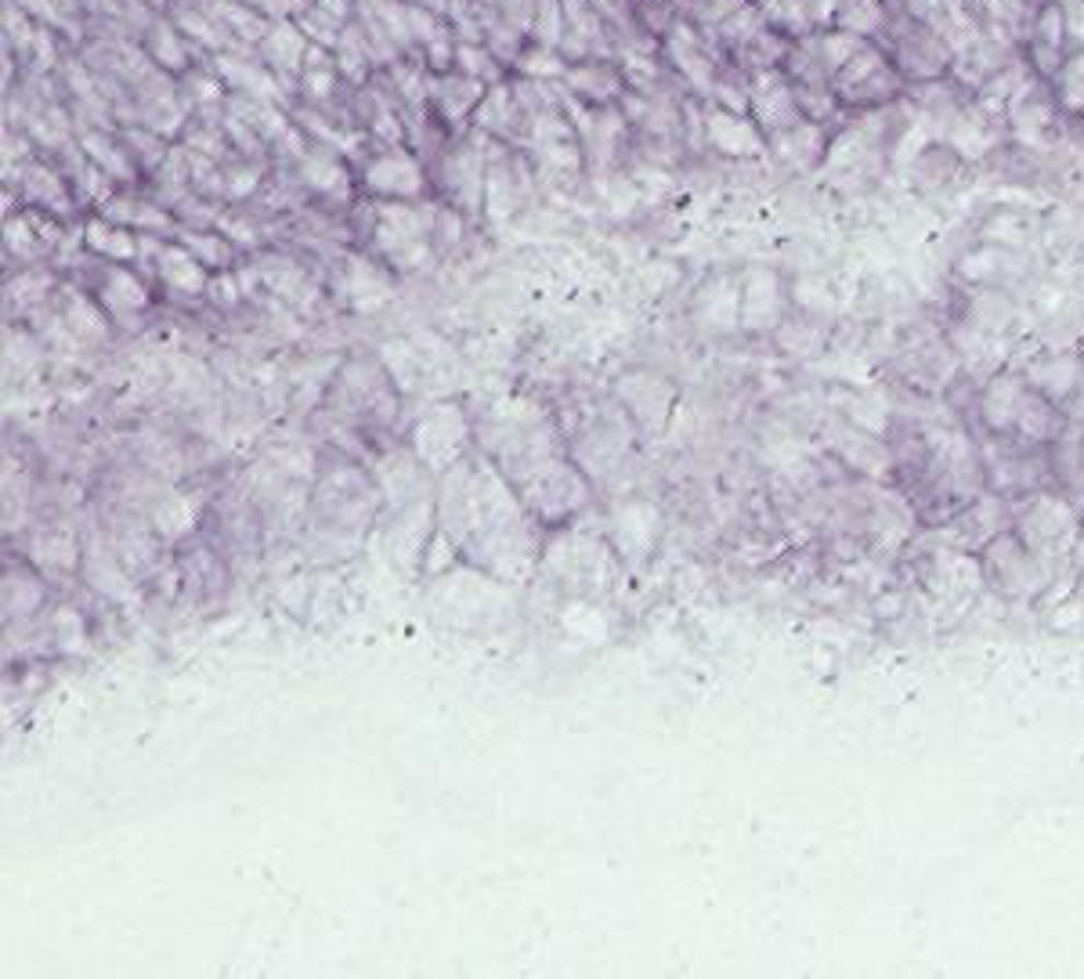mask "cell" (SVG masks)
Here are the masks:
<instances>
[{"label":"cell","mask_w":1084,"mask_h":979,"mask_svg":"<svg viewBox=\"0 0 1084 979\" xmlns=\"http://www.w3.org/2000/svg\"><path fill=\"white\" fill-rule=\"evenodd\" d=\"M980 463H983V485L987 492L1002 495V499L1016 503L1027 495L1052 488V463H1048V449L1027 445L1012 434H980Z\"/></svg>","instance_id":"cell-1"},{"label":"cell","mask_w":1084,"mask_h":979,"mask_svg":"<svg viewBox=\"0 0 1084 979\" xmlns=\"http://www.w3.org/2000/svg\"><path fill=\"white\" fill-rule=\"evenodd\" d=\"M1081 517H1084L1081 506L1070 503L1059 488H1041L1027 495V499L1012 503V528H1016V535L1052 564L1056 557H1063L1070 542L1081 539Z\"/></svg>","instance_id":"cell-2"},{"label":"cell","mask_w":1084,"mask_h":979,"mask_svg":"<svg viewBox=\"0 0 1084 979\" xmlns=\"http://www.w3.org/2000/svg\"><path fill=\"white\" fill-rule=\"evenodd\" d=\"M831 91H835L842 108L864 113V108H883L900 102L908 94V80H903V72L893 66V58L886 55L883 44L864 41L853 51L850 62L831 77Z\"/></svg>","instance_id":"cell-3"},{"label":"cell","mask_w":1084,"mask_h":979,"mask_svg":"<svg viewBox=\"0 0 1084 979\" xmlns=\"http://www.w3.org/2000/svg\"><path fill=\"white\" fill-rule=\"evenodd\" d=\"M983 578L991 583L1002 597L1012 600H1034L1045 594L1052 583V561H1045L1041 553H1034L1027 542L1016 535V528H1005L976 553Z\"/></svg>","instance_id":"cell-4"},{"label":"cell","mask_w":1084,"mask_h":979,"mask_svg":"<svg viewBox=\"0 0 1084 979\" xmlns=\"http://www.w3.org/2000/svg\"><path fill=\"white\" fill-rule=\"evenodd\" d=\"M878 44L886 47V55L893 58V66L903 72L908 83H925L936 77H947L955 66V51L933 26L911 19L908 11L897 8V15H889L886 30L878 33Z\"/></svg>","instance_id":"cell-5"},{"label":"cell","mask_w":1084,"mask_h":979,"mask_svg":"<svg viewBox=\"0 0 1084 979\" xmlns=\"http://www.w3.org/2000/svg\"><path fill=\"white\" fill-rule=\"evenodd\" d=\"M749 113L759 127H763L766 141L774 135H785L795 124H803L806 113L795 94V83L785 69H759L752 72V105Z\"/></svg>","instance_id":"cell-6"},{"label":"cell","mask_w":1084,"mask_h":979,"mask_svg":"<svg viewBox=\"0 0 1084 979\" xmlns=\"http://www.w3.org/2000/svg\"><path fill=\"white\" fill-rule=\"evenodd\" d=\"M1023 394H1027V377L1023 372H994L987 377L983 387L976 391V423H980V434H1012L1023 405Z\"/></svg>","instance_id":"cell-7"},{"label":"cell","mask_w":1084,"mask_h":979,"mask_svg":"<svg viewBox=\"0 0 1084 979\" xmlns=\"http://www.w3.org/2000/svg\"><path fill=\"white\" fill-rule=\"evenodd\" d=\"M705 141L716 152L734 156V160H756L770 149L763 127L756 124L752 113H730V108H713L705 113Z\"/></svg>","instance_id":"cell-8"},{"label":"cell","mask_w":1084,"mask_h":979,"mask_svg":"<svg viewBox=\"0 0 1084 979\" xmlns=\"http://www.w3.org/2000/svg\"><path fill=\"white\" fill-rule=\"evenodd\" d=\"M666 55L672 58V66L683 72V80L691 83L697 94L713 99L716 88V62L708 55V47L702 44V30H694L691 22H677L666 36Z\"/></svg>","instance_id":"cell-9"},{"label":"cell","mask_w":1084,"mask_h":979,"mask_svg":"<svg viewBox=\"0 0 1084 979\" xmlns=\"http://www.w3.org/2000/svg\"><path fill=\"white\" fill-rule=\"evenodd\" d=\"M1023 377H1027V383L1038 394H1045L1048 402L1066 408L1084 383V355L1081 350H1056V355H1045L1034 361V366H1027Z\"/></svg>","instance_id":"cell-10"},{"label":"cell","mask_w":1084,"mask_h":979,"mask_svg":"<svg viewBox=\"0 0 1084 979\" xmlns=\"http://www.w3.org/2000/svg\"><path fill=\"white\" fill-rule=\"evenodd\" d=\"M1066 427H1070L1066 408L1048 402L1045 394H1038L1027 383V394H1023V405H1019L1016 427H1012V438H1019L1027 445H1038V449H1052V445L1063 438Z\"/></svg>","instance_id":"cell-11"},{"label":"cell","mask_w":1084,"mask_h":979,"mask_svg":"<svg viewBox=\"0 0 1084 979\" xmlns=\"http://www.w3.org/2000/svg\"><path fill=\"white\" fill-rule=\"evenodd\" d=\"M828 130L824 124H814V119H803L795 124L785 135H774L770 138V149L781 163L788 166L795 174H810L817 166H824V156H828Z\"/></svg>","instance_id":"cell-12"},{"label":"cell","mask_w":1084,"mask_h":979,"mask_svg":"<svg viewBox=\"0 0 1084 979\" xmlns=\"http://www.w3.org/2000/svg\"><path fill=\"white\" fill-rule=\"evenodd\" d=\"M1048 463H1052V488L1084 510V423L1070 419L1063 438L1048 449Z\"/></svg>","instance_id":"cell-13"},{"label":"cell","mask_w":1084,"mask_h":979,"mask_svg":"<svg viewBox=\"0 0 1084 979\" xmlns=\"http://www.w3.org/2000/svg\"><path fill=\"white\" fill-rule=\"evenodd\" d=\"M366 185L372 192H380V196H394V199L419 196L424 192V166L402 149L383 152L366 166Z\"/></svg>","instance_id":"cell-14"},{"label":"cell","mask_w":1084,"mask_h":979,"mask_svg":"<svg viewBox=\"0 0 1084 979\" xmlns=\"http://www.w3.org/2000/svg\"><path fill=\"white\" fill-rule=\"evenodd\" d=\"M430 99L438 105V116L445 119L449 127H463L466 119H474V108L477 102L485 99V83L466 77V72H441L438 80H430Z\"/></svg>","instance_id":"cell-15"},{"label":"cell","mask_w":1084,"mask_h":979,"mask_svg":"<svg viewBox=\"0 0 1084 979\" xmlns=\"http://www.w3.org/2000/svg\"><path fill=\"white\" fill-rule=\"evenodd\" d=\"M564 83L572 88L575 99L589 105H611L625 91V77L614 66L600 62V58H583L578 66H568Z\"/></svg>","instance_id":"cell-16"},{"label":"cell","mask_w":1084,"mask_h":979,"mask_svg":"<svg viewBox=\"0 0 1084 979\" xmlns=\"http://www.w3.org/2000/svg\"><path fill=\"white\" fill-rule=\"evenodd\" d=\"M261 55H264V62L275 69V77L300 80L304 58H308V36L297 26H289V22H279V26H272L261 36Z\"/></svg>","instance_id":"cell-17"},{"label":"cell","mask_w":1084,"mask_h":979,"mask_svg":"<svg viewBox=\"0 0 1084 979\" xmlns=\"http://www.w3.org/2000/svg\"><path fill=\"white\" fill-rule=\"evenodd\" d=\"M214 72L221 77V83L228 91H239L246 99H261V102H272L279 94V77L268 72L261 62H243V58H228L221 55L217 58Z\"/></svg>","instance_id":"cell-18"},{"label":"cell","mask_w":1084,"mask_h":979,"mask_svg":"<svg viewBox=\"0 0 1084 979\" xmlns=\"http://www.w3.org/2000/svg\"><path fill=\"white\" fill-rule=\"evenodd\" d=\"M485 163H481L477 149H460L445 160V188H452L455 203H463L466 210L481 207V185H485Z\"/></svg>","instance_id":"cell-19"},{"label":"cell","mask_w":1084,"mask_h":979,"mask_svg":"<svg viewBox=\"0 0 1084 979\" xmlns=\"http://www.w3.org/2000/svg\"><path fill=\"white\" fill-rule=\"evenodd\" d=\"M517 119H524V108H521V102H517L514 88H506V83L488 88L485 99H481L477 108H474V124L485 130V135H496V138L514 135Z\"/></svg>","instance_id":"cell-20"},{"label":"cell","mask_w":1084,"mask_h":979,"mask_svg":"<svg viewBox=\"0 0 1084 979\" xmlns=\"http://www.w3.org/2000/svg\"><path fill=\"white\" fill-rule=\"evenodd\" d=\"M889 22V8L886 0H839L835 11V26L846 33H857L864 41H872L886 30Z\"/></svg>","instance_id":"cell-21"},{"label":"cell","mask_w":1084,"mask_h":979,"mask_svg":"<svg viewBox=\"0 0 1084 979\" xmlns=\"http://www.w3.org/2000/svg\"><path fill=\"white\" fill-rule=\"evenodd\" d=\"M1048 88H1052L1056 102H1059L1063 113H1070V116L1084 113V47L1066 51L1063 66H1059L1056 77L1048 80Z\"/></svg>","instance_id":"cell-22"},{"label":"cell","mask_w":1084,"mask_h":979,"mask_svg":"<svg viewBox=\"0 0 1084 979\" xmlns=\"http://www.w3.org/2000/svg\"><path fill=\"white\" fill-rule=\"evenodd\" d=\"M80 149H83V156H88L94 166H102V171L113 177V181H130V177H135V156H130V149H119V145L108 138V135H99V130H91V135H83Z\"/></svg>","instance_id":"cell-23"},{"label":"cell","mask_w":1084,"mask_h":979,"mask_svg":"<svg viewBox=\"0 0 1084 979\" xmlns=\"http://www.w3.org/2000/svg\"><path fill=\"white\" fill-rule=\"evenodd\" d=\"M22 185H26L30 199L44 203L47 210H66V207H69V192H66V185H62V177H58V174L51 171V166L30 163L26 171H22Z\"/></svg>","instance_id":"cell-24"},{"label":"cell","mask_w":1084,"mask_h":979,"mask_svg":"<svg viewBox=\"0 0 1084 979\" xmlns=\"http://www.w3.org/2000/svg\"><path fill=\"white\" fill-rule=\"evenodd\" d=\"M88 246L94 253H102V257H113V261L135 257V235H130V228L113 224V221H91L88 224Z\"/></svg>","instance_id":"cell-25"},{"label":"cell","mask_w":1084,"mask_h":979,"mask_svg":"<svg viewBox=\"0 0 1084 979\" xmlns=\"http://www.w3.org/2000/svg\"><path fill=\"white\" fill-rule=\"evenodd\" d=\"M149 55L155 58V66L181 72L188 66V47L181 41V33L171 26V22H155L152 33H149Z\"/></svg>","instance_id":"cell-26"},{"label":"cell","mask_w":1084,"mask_h":979,"mask_svg":"<svg viewBox=\"0 0 1084 979\" xmlns=\"http://www.w3.org/2000/svg\"><path fill=\"white\" fill-rule=\"evenodd\" d=\"M214 15L221 19V26H224L228 33L246 36V41H257V44H261V36L272 30L268 22H264V15H257V11H250L246 4H235V0H217V4H214Z\"/></svg>","instance_id":"cell-27"},{"label":"cell","mask_w":1084,"mask_h":979,"mask_svg":"<svg viewBox=\"0 0 1084 979\" xmlns=\"http://www.w3.org/2000/svg\"><path fill=\"white\" fill-rule=\"evenodd\" d=\"M517 69L524 77H535V80H557L568 72V58L561 55V47H546V44H535V47H524L517 55Z\"/></svg>","instance_id":"cell-28"},{"label":"cell","mask_w":1084,"mask_h":979,"mask_svg":"<svg viewBox=\"0 0 1084 979\" xmlns=\"http://www.w3.org/2000/svg\"><path fill=\"white\" fill-rule=\"evenodd\" d=\"M455 66H460V72H466V77H474L481 83L503 77V62H499L496 55H492V47L460 44V47H455Z\"/></svg>","instance_id":"cell-29"},{"label":"cell","mask_w":1084,"mask_h":979,"mask_svg":"<svg viewBox=\"0 0 1084 979\" xmlns=\"http://www.w3.org/2000/svg\"><path fill=\"white\" fill-rule=\"evenodd\" d=\"M300 174H304V181L311 188H319V192H333V188H344L347 185V174H344V166L333 160L330 152H311L304 166H300Z\"/></svg>","instance_id":"cell-30"},{"label":"cell","mask_w":1084,"mask_h":979,"mask_svg":"<svg viewBox=\"0 0 1084 979\" xmlns=\"http://www.w3.org/2000/svg\"><path fill=\"white\" fill-rule=\"evenodd\" d=\"M177 26L185 30L188 36H196V41L210 44V47L228 44V36H224L228 30H224V26H214V22L203 19L199 11H177Z\"/></svg>","instance_id":"cell-31"},{"label":"cell","mask_w":1084,"mask_h":979,"mask_svg":"<svg viewBox=\"0 0 1084 979\" xmlns=\"http://www.w3.org/2000/svg\"><path fill=\"white\" fill-rule=\"evenodd\" d=\"M185 246L196 253L199 264H217V268H224L228 261H232V246L224 243L221 235H185Z\"/></svg>","instance_id":"cell-32"},{"label":"cell","mask_w":1084,"mask_h":979,"mask_svg":"<svg viewBox=\"0 0 1084 979\" xmlns=\"http://www.w3.org/2000/svg\"><path fill=\"white\" fill-rule=\"evenodd\" d=\"M336 88V77H333V66H304V72H300V91L308 94V99H330Z\"/></svg>","instance_id":"cell-33"},{"label":"cell","mask_w":1084,"mask_h":979,"mask_svg":"<svg viewBox=\"0 0 1084 979\" xmlns=\"http://www.w3.org/2000/svg\"><path fill=\"white\" fill-rule=\"evenodd\" d=\"M127 145H130V156H138L141 163H163V141L155 130L149 127H141V130H130L127 135Z\"/></svg>","instance_id":"cell-34"},{"label":"cell","mask_w":1084,"mask_h":979,"mask_svg":"<svg viewBox=\"0 0 1084 979\" xmlns=\"http://www.w3.org/2000/svg\"><path fill=\"white\" fill-rule=\"evenodd\" d=\"M1066 15V44L1084 47V0H1059Z\"/></svg>","instance_id":"cell-35"},{"label":"cell","mask_w":1084,"mask_h":979,"mask_svg":"<svg viewBox=\"0 0 1084 979\" xmlns=\"http://www.w3.org/2000/svg\"><path fill=\"white\" fill-rule=\"evenodd\" d=\"M33 47H36V55H41V69H51V66H55V44H51V33H47V30H36Z\"/></svg>","instance_id":"cell-36"},{"label":"cell","mask_w":1084,"mask_h":979,"mask_svg":"<svg viewBox=\"0 0 1084 979\" xmlns=\"http://www.w3.org/2000/svg\"><path fill=\"white\" fill-rule=\"evenodd\" d=\"M315 4L319 8H325V11H330V15H336V19H347V4H351V0H315Z\"/></svg>","instance_id":"cell-37"},{"label":"cell","mask_w":1084,"mask_h":979,"mask_svg":"<svg viewBox=\"0 0 1084 979\" xmlns=\"http://www.w3.org/2000/svg\"><path fill=\"white\" fill-rule=\"evenodd\" d=\"M1066 413H1070V419H1074V423H1084V383H1081V391H1077L1074 402L1066 405Z\"/></svg>","instance_id":"cell-38"},{"label":"cell","mask_w":1084,"mask_h":979,"mask_svg":"<svg viewBox=\"0 0 1084 979\" xmlns=\"http://www.w3.org/2000/svg\"><path fill=\"white\" fill-rule=\"evenodd\" d=\"M55 4H62V8H72V4H77V0H55Z\"/></svg>","instance_id":"cell-39"},{"label":"cell","mask_w":1084,"mask_h":979,"mask_svg":"<svg viewBox=\"0 0 1084 979\" xmlns=\"http://www.w3.org/2000/svg\"><path fill=\"white\" fill-rule=\"evenodd\" d=\"M886 4H893V8H900V4H903V0H886Z\"/></svg>","instance_id":"cell-40"},{"label":"cell","mask_w":1084,"mask_h":979,"mask_svg":"<svg viewBox=\"0 0 1084 979\" xmlns=\"http://www.w3.org/2000/svg\"><path fill=\"white\" fill-rule=\"evenodd\" d=\"M1081 539H1084V517H1081Z\"/></svg>","instance_id":"cell-41"}]
</instances>
